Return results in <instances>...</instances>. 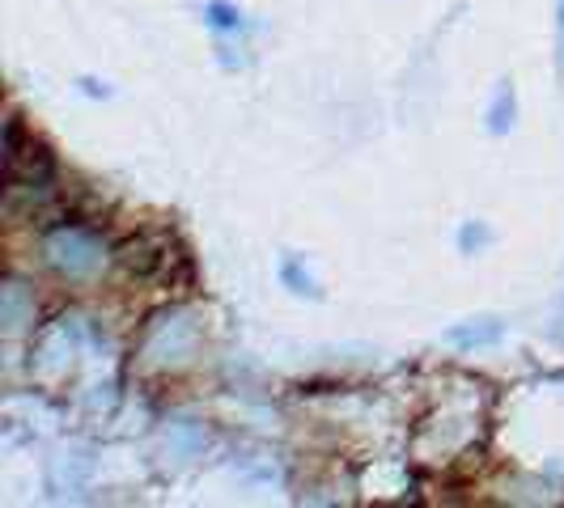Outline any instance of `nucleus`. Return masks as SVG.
Wrapping results in <instances>:
<instances>
[{"mask_svg": "<svg viewBox=\"0 0 564 508\" xmlns=\"http://www.w3.org/2000/svg\"><path fill=\"white\" fill-rule=\"evenodd\" d=\"M47 259H51V268H60V272L89 275L102 263V246H98L94 234L69 225V230H56V234L47 237Z\"/></svg>", "mask_w": 564, "mask_h": 508, "instance_id": "1", "label": "nucleus"}, {"mask_svg": "<svg viewBox=\"0 0 564 508\" xmlns=\"http://www.w3.org/2000/svg\"><path fill=\"white\" fill-rule=\"evenodd\" d=\"M505 335V326L496 322V318H483V322H463V326H454V331H445V344H454V348H488V344H496Z\"/></svg>", "mask_w": 564, "mask_h": 508, "instance_id": "2", "label": "nucleus"}, {"mask_svg": "<svg viewBox=\"0 0 564 508\" xmlns=\"http://www.w3.org/2000/svg\"><path fill=\"white\" fill-rule=\"evenodd\" d=\"M30 313H35V301L26 297V288H22V284H4V297H0V318H4V331H9V335H13V331H22Z\"/></svg>", "mask_w": 564, "mask_h": 508, "instance_id": "3", "label": "nucleus"}, {"mask_svg": "<svg viewBox=\"0 0 564 508\" xmlns=\"http://www.w3.org/2000/svg\"><path fill=\"white\" fill-rule=\"evenodd\" d=\"M505 123H514V94L501 89L496 94V107H492V132H505Z\"/></svg>", "mask_w": 564, "mask_h": 508, "instance_id": "4", "label": "nucleus"}, {"mask_svg": "<svg viewBox=\"0 0 564 508\" xmlns=\"http://www.w3.org/2000/svg\"><path fill=\"white\" fill-rule=\"evenodd\" d=\"M208 22L221 26V30H242L238 9H230V4H208Z\"/></svg>", "mask_w": 564, "mask_h": 508, "instance_id": "5", "label": "nucleus"}, {"mask_svg": "<svg viewBox=\"0 0 564 508\" xmlns=\"http://www.w3.org/2000/svg\"><path fill=\"white\" fill-rule=\"evenodd\" d=\"M284 280H289V284H297V293H310V297H315V284H310V275H302L297 268H293V263H284Z\"/></svg>", "mask_w": 564, "mask_h": 508, "instance_id": "6", "label": "nucleus"}]
</instances>
